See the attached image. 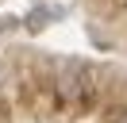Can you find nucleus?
<instances>
[{
	"label": "nucleus",
	"instance_id": "2",
	"mask_svg": "<svg viewBox=\"0 0 127 123\" xmlns=\"http://www.w3.org/2000/svg\"><path fill=\"white\" fill-rule=\"evenodd\" d=\"M104 123H127V108H112Z\"/></svg>",
	"mask_w": 127,
	"mask_h": 123
},
{
	"label": "nucleus",
	"instance_id": "1",
	"mask_svg": "<svg viewBox=\"0 0 127 123\" xmlns=\"http://www.w3.org/2000/svg\"><path fill=\"white\" fill-rule=\"evenodd\" d=\"M58 89L69 100H93L96 92H100V73H96V65H89V62H65L62 77H58Z\"/></svg>",
	"mask_w": 127,
	"mask_h": 123
}]
</instances>
